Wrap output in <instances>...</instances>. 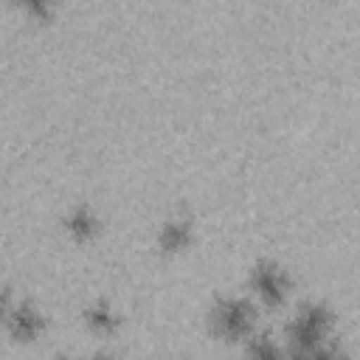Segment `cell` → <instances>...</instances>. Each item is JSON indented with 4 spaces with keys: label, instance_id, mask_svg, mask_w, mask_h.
Listing matches in <instances>:
<instances>
[{
    "label": "cell",
    "instance_id": "1",
    "mask_svg": "<svg viewBox=\"0 0 360 360\" xmlns=\"http://www.w3.org/2000/svg\"><path fill=\"white\" fill-rule=\"evenodd\" d=\"M335 315L323 301H307L298 307L295 318L287 323V343L295 352H312L315 346L326 343L332 332Z\"/></svg>",
    "mask_w": 360,
    "mask_h": 360
},
{
    "label": "cell",
    "instance_id": "2",
    "mask_svg": "<svg viewBox=\"0 0 360 360\" xmlns=\"http://www.w3.org/2000/svg\"><path fill=\"white\" fill-rule=\"evenodd\" d=\"M211 332L222 340H245L256 326V307L242 295H219L208 312Z\"/></svg>",
    "mask_w": 360,
    "mask_h": 360
},
{
    "label": "cell",
    "instance_id": "3",
    "mask_svg": "<svg viewBox=\"0 0 360 360\" xmlns=\"http://www.w3.org/2000/svg\"><path fill=\"white\" fill-rule=\"evenodd\" d=\"M248 281H250V290L267 304V307H281L284 301H287V295H290V276H287V270L278 264V262H273V259H259L253 267H250V276H248Z\"/></svg>",
    "mask_w": 360,
    "mask_h": 360
},
{
    "label": "cell",
    "instance_id": "4",
    "mask_svg": "<svg viewBox=\"0 0 360 360\" xmlns=\"http://www.w3.org/2000/svg\"><path fill=\"white\" fill-rule=\"evenodd\" d=\"M6 329L14 340L20 343H31L39 338V332L45 329V315L39 312V307L34 301H20L8 309L6 315Z\"/></svg>",
    "mask_w": 360,
    "mask_h": 360
},
{
    "label": "cell",
    "instance_id": "5",
    "mask_svg": "<svg viewBox=\"0 0 360 360\" xmlns=\"http://www.w3.org/2000/svg\"><path fill=\"white\" fill-rule=\"evenodd\" d=\"M191 239H194V222L186 214H174L158 231V250L172 256V253L186 250L191 245Z\"/></svg>",
    "mask_w": 360,
    "mask_h": 360
},
{
    "label": "cell",
    "instance_id": "6",
    "mask_svg": "<svg viewBox=\"0 0 360 360\" xmlns=\"http://www.w3.org/2000/svg\"><path fill=\"white\" fill-rule=\"evenodd\" d=\"M62 225H65V231H68L76 242H87V239H93V236L98 233V228H101L98 214H96L90 205H73V208L65 214Z\"/></svg>",
    "mask_w": 360,
    "mask_h": 360
},
{
    "label": "cell",
    "instance_id": "7",
    "mask_svg": "<svg viewBox=\"0 0 360 360\" xmlns=\"http://www.w3.org/2000/svg\"><path fill=\"white\" fill-rule=\"evenodd\" d=\"M82 321L98 335H110V332H115L121 326V315L115 312V307L110 301H93L90 307H84L82 309Z\"/></svg>",
    "mask_w": 360,
    "mask_h": 360
},
{
    "label": "cell",
    "instance_id": "8",
    "mask_svg": "<svg viewBox=\"0 0 360 360\" xmlns=\"http://www.w3.org/2000/svg\"><path fill=\"white\" fill-rule=\"evenodd\" d=\"M284 352L281 346L267 335V332H256L248 335V346H245V360H281Z\"/></svg>",
    "mask_w": 360,
    "mask_h": 360
},
{
    "label": "cell",
    "instance_id": "9",
    "mask_svg": "<svg viewBox=\"0 0 360 360\" xmlns=\"http://www.w3.org/2000/svg\"><path fill=\"white\" fill-rule=\"evenodd\" d=\"M307 357L309 360H349L343 346H338V343H321L312 352H307Z\"/></svg>",
    "mask_w": 360,
    "mask_h": 360
},
{
    "label": "cell",
    "instance_id": "10",
    "mask_svg": "<svg viewBox=\"0 0 360 360\" xmlns=\"http://www.w3.org/2000/svg\"><path fill=\"white\" fill-rule=\"evenodd\" d=\"M22 8L28 11V14H34L37 20H51V14H53V6L51 3H42V0H28V3H22Z\"/></svg>",
    "mask_w": 360,
    "mask_h": 360
},
{
    "label": "cell",
    "instance_id": "11",
    "mask_svg": "<svg viewBox=\"0 0 360 360\" xmlns=\"http://www.w3.org/2000/svg\"><path fill=\"white\" fill-rule=\"evenodd\" d=\"M8 309H11V290L0 284V323H6Z\"/></svg>",
    "mask_w": 360,
    "mask_h": 360
},
{
    "label": "cell",
    "instance_id": "12",
    "mask_svg": "<svg viewBox=\"0 0 360 360\" xmlns=\"http://www.w3.org/2000/svg\"><path fill=\"white\" fill-rule=\"evenodd\" d=\"M281 360H309V357H307V352H295V349H290Z\"/></svg>",
    "mask_w": 360,
    "mask_h": 360
},
{
    "label": "cell",
    "instance_id": "13",
    "mask_svg": "<svg viewBox=\"0 0 360 360\" xmlns=\"http://www.w3.org/2000/svg\"><path fill=\"white\" fill-rule=\"evenodd\" d=\"M51 360H76V357H70V354H53Z\"/></svg>",
    "mask_w": 360,
    "mask_h": 360
},
{
    "label": "cell",
    "instance_id": "14",
    "mask_svg": "<svg viewBox=\"0 0 360 360\" xmlns=\"http://www.w3.org/2000/svg\"><path fill=\"white\" fill-rule=\"evenodd\" d=\"M90 360H112V357H110V354H93Z\"/></svg>",
    "mask_w": 360,
    "mask_h": 360
}]
</instances>
